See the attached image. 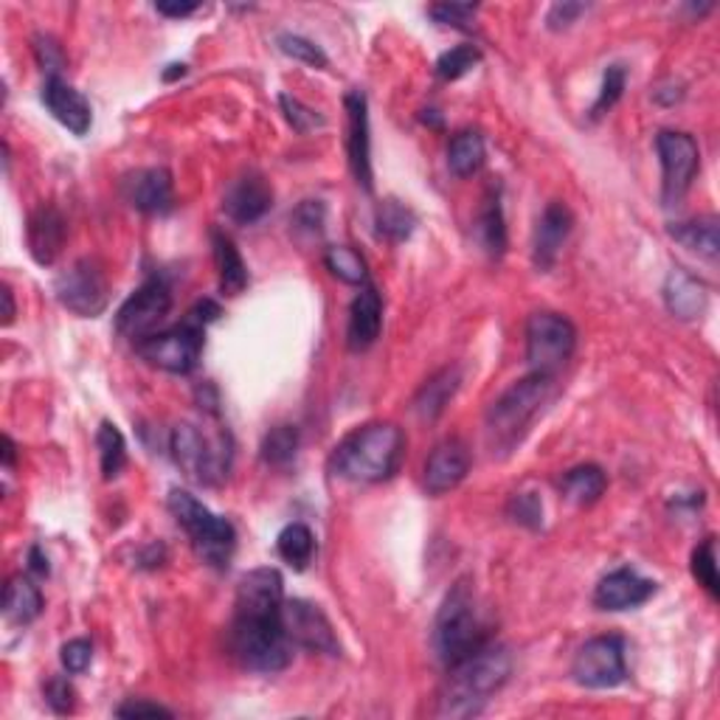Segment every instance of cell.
Here are the masks:
<instances>
[{
  "instance_id": "cell-1",
  "label": "cell",
  "mask_w": 720,
  "mask_h": 720,
  "mask_svg": "<svg viewBox=\"0 0 720 720\" xmlns=\"http://www.w3.org/2000/svg\"><path fill=\"white\" fill-rule=\"evenodd\" d=\"M285 605V580L276 569H254L237 585L234 620L228 631L231 653L245 670L254 673H279L290 664L293 642L282 622Z\"/></svg>"
},
{
  "instance_id": "cell-2",
  "label": "cell",
  "mask_w": 720,
  "mask_h": 720,
  "mask_svg": "<svg viewBox=\"0 0 720 720\" xmlns=\"http://www.w3.org/2000/svg\"><path fill=\"white\" fill-rule=\"evenodd\" d=\"M512 653L504 644H482L462 661L447 667V681L442 687L440 718H473L484 709V703L510 681Z\"/></svg>"
},
{
  "instance_id": "cell-3",
  "label": "cell",
  "mask_w": 720,
  "mask_h": 720,
  "mask_svg": "<svg viewBox=\"0 0 720 720\" xmlns=\"http://www.w3.org/2000/svg\"><path fill=\"white\" fill-rule=\"evenodd\" d=\"M405 456V436L394 423H369L352 431L335 445L329 467L335 476L357 484H377L400 471Z\"/></svg>"
},
{
  "instance_id": "cell-4",
  "label": "cell",
  "mask_w": 720,
  "mask_h": 720,
  "mask_svg": "<svg viewBox=\"0 0 720 720\" xmlns=\"http://www.w3.org/2000/svg\"><path fill=\"white\" fill-rule=\"evenodd\" d=\"M220 316V304H215L211 298H203V302H197L186 313V318L180 324L138 341L136 352L149 366H156V369L169 372V375H189L200 364L203 344H206V327Z\"/></svg>"
},
{
  "instance_id": "cell-5",
  "label": "cell",
  "mask_w": 720,
  "mask_h": 720,
  "mask_svg": "<svg viewBox=\"0 0 720 720\" xmlns=\"http://www.w3.org/2000/svg\"><path fill=\"white\" fill-rule=\"evenodd\" d=\"M554 377L532 372L524 381L512 383L487 411V442L493 453H510L526 436L543 405L552 397Z\"/></svg>"
},
{
  "instance_id": "cell-6",
  "label": "cell",
  "mask_w": 720,
  "mask_h": 720,
  "mask_svg": "<svg viewBox=\"0 0 720 720\" xmlns=\"http://www.w3.org/2000/svg\"><path fill=\"white\" fill-rule=\"evenodd\" d=\"M490 642L487 625L476 605V591L467 580H458L442 602L434 622V653L445 667L456 664L473 650Z\"/></svg>"
},
{
  "instance_id": "cell-7",
  "label": "cell",
  "mask_w": 720,
  "mask_h": 720,
  "mask_svg": "<svg viewBox=\"0 0 720 720\" xmlns=\"http://www.w3.org/2000/svg\"><path fill=\"white\" fill-rule=\"evenodd\" d=\"M169 512L175 515L180 526L189 535L191 549H195L197 558L206 565L223 572L228 569L234 558V549H237V532H234L231 521L220 519L206 504L195 499L186 490H172L169 493Z\"/></svg>"
},
{
  "instance_id": "cell-8",
  "label": "cell",
  "mask_w": 720,
  "mask_h": 720,
  "mask_svg": "<svg viewBox=\"0 0 720 720\" xmlns=\"http://www.w3.org/2000/svg\"><path fill=\"white\" fill-rule=\"evenodd\" d=\"M169 451H172L175 465L184 471L186 479L197 484H215L226 482L228 471H231V436L228 431H206L197 428L195 423L175 425L172 436H169Z\"/></svg>"
},
{
  "instance_id": "cell-9",
  "label": "cell",
  "mask_w": 720,
  "mask_h": 720,
  "mask_svg": "<svg viewBox=\"0 0 720 720\" xmlns=\"http://www.w3.org/2000/svg\"><path fill=\"white\" fill-rule=\"evenodd\" d=\"M578 349V329L560 313H532L526 322V361L535 375L554 377Z\"/></svg>"
},
{
  "instance_id": "cell-10",
  "label": "cell",
  "mask_w": 720,
  "mask_h": 720,
  "mask_svg": "<svg viewBox=\"0 0 720 720\" xmlns=\"http://www.w3.org/2000/svg\"><path fill=\"white\" fill-rule=\"evenodd\" d=\"M655 152L661 161V197L667 206L684 200L701 169V149L698 141L687 132L661 130L655 136Z\"/></svg>"
},
{
  "instance_id": "cell-11",
  "label": "cell",
  "mask_w": 720,
  "mask_h": 720,
  "mask_svg": "<svg viewBox=\"0 0 720 720\" xmlns=\"http://www.w3.org/2000/svg\"><path fill=\"white\" fill-rule=\"evenodd\" d=\"M55 293L66 310L79 318H96L108 310L110 285L96 259H77L55 282Z\"/></svg>"
},
{
  "instance_id": "cell-12",
  "label": "cell",
  "mask_w": 720,
  "mask_h": 720,
  "mask_svg": "<svg viewBox=\"0 0 720 720\" xmlns=\"http://www.w3.org/2000/svg\"><path fill=\"white\" fill-rule=\"evenodd\" d=\"M169 310H172V290H169V285L161 276H152L119 307V313H116V333L121 338H130L138 344V341L158 333V327L169 316Z\"/></svg>"
},
{
  "instance_id": "cell-13",
  "label": "cell",
  "mask_w": 720,
  "mask_h": 720,
  "mask_svg": "<svg viewBox=\"0 0 720 720\" xmlns=\"http://www.w3.org/2000/svg\"><path fill=\"white\" fill-rule=\"evenodd\" d=\"M572 679L585 690H611L628 679L625 642L620 637H594L578 650Z\"/></svg>"
},
{
  "instance_id": "cell-14",
  "label": "cell",
  "mask_w": 720,
  "mask_h": 720,
  "mask_svg": "<svg viewBox=\"0 0 720 720\" xmlns=\"http://www.w3.org/2000/svg\"><path fill=\"white\" fill-rule=\"evenodd\" d=\"M282 622H285L287 639L310 653L341 655V642L327 613L307 600H285L282 605Z\"/></svg>"
},
{
  "instance_id": "cell-15",
  "label": "cell",
  "mask_w": 720,
  "mask_h": 720,
  "mask_svg": "<svg viewBox=\"0 0 720 720\" xmlns=\"http://www.w3.org/2000/svg\"><path fill=\"white\" fill-rule=\"evenodd\" d=\"M346 108V149H349V167L355 175L357 186H364L366 191L375 189L372 180V141H369V105L361 90H349L344 99Z\"/></svg>"
},
{
  "instance_id": "cell-16",
  "label": "cell",
  "mask_w": 720,
  "mask_h": 720,
  "mask_svg": "<svg viewBox=\"0 0 720 720\" xmlns=\"http://www.w3.org/2000/svg\"><path fill=\"white\" fill-rule=\"evenodd\" d=\"M121 195L141 215H164L172 209L175 184L169 169L147 167L121 178Z\"/></svg>"
},
{
  "instance_id": "cell-17",
  "label": "cell",
  "mask_w": 720,
  "mask_h": 720,
  "mask_svg": "<svg viewBox=\"0 0 720 720\" xmlns=\"http://www.w3.org/2000/svg\"><path fill=\"white\" fill-rule=\"evenodd\" d=\"M274 206V186L259 172H245L228 184L223 195V211L239 226L263 220Z\"/></svg>"
},
{
  "instance_id": "cell-18",
  "label": "cell",
  "mask_w": 720,
  "mask_h": 720,
  "mask_svg": "<svg viewBox=\"0 0 720 720\" xmlns=\"http://www.w3.org/2000/svg\"><path fill=\"white\" fill-rule=\"evenodd\" d=\"M471 473V451L462 440H445L431 451L425 462L423 484L431 495H445L456 490Z\"/></svg>"
},
{
  "instance_id": "cell-19",
  "label": "cell",
  "mask_w": 720,
  "mask_h": 720,
  "mask_svg": "<svg viewBox=\"0 0 720 720\" xmlns=\"http://www.w3.org/2000/svg\"><path fill=\"white\" fill-rule=\"evenodd\" d=\"M574 228V217L569 211V206L560 200L549 203L546 209H543L541 220H537L535 228V243H532V263L541 274L554 268L558 263L560 250H563L565 239L572 234Z\"/></svg>"
},
{
  "instance_id": "cell-20",
  "label": "cell",
  "mask_w": 720,
  "mask_h": 720,
  "mask_svg": "<svg viewBox=\"0 0 720 720\" xmlns=\"http://www.w3.org/2000/svg\"><path fill=\"white\" fill-rule=\"evenodd\" d=\"M655 594L653 580L639 578L631 569H617L600 580L594 591V605L602 611H631L644 605Z\"/></svg>"
},
{
  "instance_id": "cell-21",
  "label": "cell",
  "mask_w": 720,
  "mask_h": 720,
  "mask_svg": "<svg viewBox=\"0 0 720 720\" xmlns=\"http://www.w3.org/2000/svg\"><path fill=\"white\" fill-rule=\"evenodd\" d=\"M68 226L66 217L60 215V209L55 206H40L31 211L29 226H26V243H29V254L34 256L37 265H55L57 256L62 254L66 245Z\"/></svg>"
},
{
  "instance_id": "cell-22",
  "label": "cell",
  "mask_w": 720,
  "mask_h": 720,
  "mask_svg": "<svg viewBox=\"0 0 720 720\" xmlns=\"http://www.w3.org/2000/svg\"><path fill=\"white\" fill-rule=\"evenodd\" d=\"M42 105H46L48 114L55 116L62 127H68L73 136H85V132L90 130V125H93L90 101L85 99L77 88L62 82L60 77L46 79V88H42Z\"/></svg>"
},
{
  "instance_id": "cell-23",
  "label": "cell",
  "mask_w": 720,
  "mask_h": 720,
  "mask_svg": "<svg viewBox=\"0 0 720 720\" xmlns=\"http://www.w3.org/2000/svg\"><path fill=\"white\" fill-rule=\"evenodd\" d=\"M383 329V298L377 287L364 285L349 307V324H346V344L352 352H366Z\"/></svg>"
},
{
  "instance_id": "cell-24",
  "label": "cell",
  "mask_w": 720,
  "mask_h": 720,
  "mask_svg": "<svg viewBox=\"0 0 720 720\" xmlns=\"http://www.w3.org/2000/svg\"><path fill=\"white\" fill-rule=\"evenodd\" d=\"M709 293L703 287L701 279H696L687 270H673L664 282V304L667 310L673 313L675 318H684V322H696L707 313Z\"/></svg>"
},
{
  "instance_id": "cell-25",
  "label": "cell",
  "mask_w": 720,
  "mask_h": 720,
  "mask_svg": "<svg viewBox=\"0 0 720 720\" xmlns=\"http://www.w3.org/2000/svg\"><path fill=\"white\" fill-rule=\"evenodd\" d=\"M211 248H215L217 274H220V290L226 296H239L248 287V268H245L237 245L228 234L211 231Z\"/></svg>"
},
{
  "instance_id": "cell-26",
  "label": "cell",
  "mask_w": 720,
  "mask_h": 720,
  "mask_svg": "<svg viewBox=\"0 0 720 720\" xmlns=\"http://www.w3.org/2000/svg\"><path fill=\"white\" fill-rule=\"evenodd\" d=\"M458 383H462V375H458L456 366H447V369L436 372L431 381H425V386L420 388L417 397H414V411H417L423 420H428V423L436 420L453 400Z\"/></svg>"
},
{
  "instance_id": "cell-27",
  "label": "cell",
  "mask_w": 720,
  "mask_h": 720,
  "mask_svg": "<svg viewBox=\"0 0 720 720\" xmlns=\"http://www.w3.org/2000/svg\"><path fill=\"white\" fill-rule=\"evenodd\" d=\"M42 594L29 578H12L3 591V617L14 625H29L42 613Z\"/></svg>"
},
{
  "instance_id": "cell-28",
  "label": "cell",
  "mask_w": 720,
  "mask_h": 720,
  "mask_svg": "<svg viewBox=\"0 0 720 720\" xmlns=\"http://www.w3.org/2000/svg\"><path fill=\"white\" fill-rule=\"evenodd\" d=\"M487 149L479 130H462L447 144V167L456 178H473L484 167Z\"/></svg>"
},
{
  "instance_id": "cell-29",
  "label": "cell",
  "mask_w": 720,
  "mask_h": 720,
  "mask_svg": "<svg viewBox=\"0 0 720 720\" xmlns=\"http://www.w3.org/2000/svg\"><path fill=\"white\" fill-rule=\"evenodd\" d=\"M476 237H479V245H482L493 259L504 256L506 223H504V206H501L499 191H490V195L484 197L482 209H479V220H476Z\"/></svg>"
},
{
  "instance_id": "cell-30",
  "label": "cell",
  "mask_w": 720,
  "mask_h": 720,
  "mask_svg": "<svg viewBox=\"0 0 720 720\" xmlns=\"http://www.w3.org/2000/svg\"><path fill=\"white\" fill-rule=\"evenodd\" d=\"M670 237L679 245H684L687 250H692V254L709 259V263L718 259V217H698V220L690 223H675V226L670 228Z\"/></svg>"
},
{
  "instance_id": "cell-31",
  "label": "cell",
  "mask_w": 720,
  "mask_h": 720,
  "mask_svg": "<svg viewBox=\"0 0 720 720\" xmlns=\"http://www.w3.org/2000/svg\"><path fill=\"white\" fill-rule=\"evenodd\" d=\"M605 487H608V476L605 471L596 465L572 467V471L560 479V493L572 501V504H580V506L596 504V501L602 499V493H605Z\"/></svg>"
},
{
  "instance_id": "cell-32",
  "label": "cell",
  "mask_w": 720,
  "mask_h": 720,
  "mask_svg": "<svg viewBox=\"0 0 720 720\" xmlns=\"http://www.w3.org/2000/svg\"><path fill=\"white\" fill-rule=\"evenodd\" d=\"M96 447H99V462H101V476L114 482V479L121 476V471L127 467V442L125 434L116 428L114 423L99 425V434H96Z\"/></svg>"
},
{
  "instance_id": "cell-33",
  "label": "cell",
  "mask_w": 720,
  "mask_h": 720,
  "mask_svg": "<svg viewBox=\"0 0 720 720\" xmlns=\"http://www.w3.org/2000/svg\"><path fill=\"white\" fill-rule=\"evenodd\" d=\"M324 265H327V270L335 279L346 282V285H369L366 259L355 248H349V245H329L324 250Z\"/></svg>"
},
{
  "instance_id": "cell-34",
  "label": "cell",
  "mask_w": 720,
  "mask_h": 720,
  "mask_svg": "<svg viewBox=\"0 0 720 720\" xmlns=\"http://www.w3.org/2000/svg\"><path fill=\"white\" fill-rule=\"evenodd\" d=\"M276 549H279L282 560L290 563L293 569H307L313 563V554H316V535L310 532V526L304 524H290L279 532L276 537Z\"/></svg>"
},
{
  "instance_id": "cell-35",
  "label": "cell",
  "mask_w": 720,
  "mask_h": 720,
  "mask_svg": "<svg viewBox=\"0 0 720 720\" xmlns=\"http://www.w3.org/2000/svg\"><path fill=\"white\" fill-rule=\"evenodd\" d=\"M375 223L381 237L392 239V243H403V239H408L411 234H414V228H417V217H414V211L400 200H383L381 206H377Z\"/></svg>"
},
{
  "instance_id": "cell-36",
  "label": "cell",
  "mask_w": 720,
  "mask_h": 720,
  "mask_svg": "<svg viewBox=\"0 0 720 720\" xmlns=\"http://www.w3.org/2000/svg\"><path fill=\"white\" fill-rule=\"evenodd\" d=\"M298 428L296 425H276L263 440V462L274 467H287L296 458Z\"/></svg>"
},
{
  "instance_id": "cell-37",
  "label": "cell",
  "mask_w": 720,
  "mask_h": 720,
  "mask_svg": "<svg viewBox=\"0 0 720 720\" xmlns=\"http://www.w3.org/2000/svg\"><path fill=\"white\" fill-rule=\"evenodd\" d=\"M479 62H482V51L476 46H456L436 60V77L445 79V82H456L465 73H471Z\"/></svg>"
},
{
  "instance_id": "cell-38",
  "label": "cell",
  "mask_w": 720,
  "mask_h": 720,
  "mask_svg": "<svg viewBox=\"0 0 720 720\" xmlns=\"http://www.w3.org/2000/svg\"><path fill=\"white\" fill-rule=\"evenodd\" d=\"M692 578L698 580L709 596L720 594V578H718V552H714V537H707L701 546L692 552Z\"/></svg>"
},
{
  "instance_id": "cell-39",
  "label": "cell",
  "mask_w": 720,
  "mask_h": 720,
  "mask_svg": "<svg viewBox=\"0 0 720 720\" xmlns=\"http://www.w3.org/2000/svg\"><path fill=\"white\" fill-rule=\"evenodd\" d=\"M276 46H279L282 55H287L290 60L296 62H304V66L310 68H327L329 60L327 55L322 51V46H316L313 40H307V37L302 34H290V31H285V34L276 37Z\"/></svg>"
},
{
  "instance_id": "cell-40",
  "label": "cell",
  "mask_w": 720,
  "mask_h": 720,
  "mask_svg": "<svg viewBox=\"0 0 720 720\" xmlns=\"http://www.w3.org/2000/svg\"><path fill=\"white\" fill-rule=\"evenodd\" d=\"M625 82H628V71L622 66H611L605 71V77H602V88H600V96H596L594 108H591V119H602V116L608 114V110L617 105V101L622 99V93H625Z\"/></svg>"
},
{
  "instance_id": "cell-41",
  "label": "cell",
  "mask_w": 720,
  "mask_h": 720,
  "mask_svg": "<svg viewBox=\"0 0 720 720\" xmlns=\"http://www.w3.org/2000/svg\"><path fill=\"white\" fill-rule=\"evenodd\" d=\"M279 105H282V114H285L287 125H290L298 136H310V132L322 130L324 127V116H318L316 110H310L307 105H302L298 99H293V96L282 93Z\"/></svg>"
},
{
  "instance_id": "cell-42",
  "label": "cell",
  "mask_w": 720,
  "mask_h": 720,
  "mask_svg": "<svg viewBox=\"0 0 720 720\" xmlns=\"http://www.w3.org/2000/svg\"><path fill=\"white\" fill-rule=\"evenodd\" d=\"M479 7L473 3H436V7L428 9L431 18L440 26H451V29L458 31H471L473 20H476Z\"/></svg>"
},
{
  "instance_id": "cell-43",
  "label": "cell",
  "mask_w": 720,
  "mask_h": 720,
  "mask_svg": "<svg viewBox=\"0 0 720 720\" xmlns=\"http://www.w3.org/2000/svg\"><path fill=\"white\" fill-rule=\"evenodd\" d=\"M324 220H327V206L322 200L298 203L296 211L290 215V226L302 234H310V237H318L324 231Z\"/></svg>"
},
{
  "instance_id": "cell-44",
  "label": "cell",
  "mask_w": 720,
  "mask_h": 720,
  "mask_svg": "<svg viewBox=\"0 0 720 720\" xmlns=\"http://www.w3.org/2000/svg\"><path fill=\"white\" fill-rule=\"evenodd\" d=\"M510 515L512 521L537 530L543 524V504L535 493H515L510 501Z\"/></svg>"
},
{
  "instance_id": "cell-45",
  "label": "cell",
  "mask_w": 720,
  "mask_h": 720,
  "mask_svg": "<svg viewBox=\"0 0 720 720\" xmlns=\"http://www.w3.org/2000/svg\"><path fill=\"white\" fill-rule=\"evenodd\" d=\"M60 659L62 667H66V673L82 675L90 667V661H93V644H90L88 639H71V642L62 644Z\"/></svg>"
},
{
  "instance_id": "cell-46",
  "label": "cell",
  "mask_w": 720,
  "mask_h": 720,
  "mask_svg": "<svg viewBox=\"0 0 720 720\" xmlns=\"http://www.w3.org/2000/svg\"><path fill=\"white\" fill-rule=\"evenodd\" d=\"M46 701L57 714H68L73 712V707H77V690H73L68 679L55 675V679H48L46 684Z\"/></svg>"
},
{
  "instance_id": "cell-47",
  "label": "cell",
  "mask_w": 720,
  "mask_h": 720,
  "mask_svg": "<svg viewBox=\"0 0 720 720\" xmlns=\"http://www.w3.org/2000/svg\"><path fill=\"white\" fill-rule=\"evenodd\" d=\"M34 55H37V62H40L42 71L48 73V79L60 77L62 66H66V55H62V48L57 46V40L40 34L34 40Z\"/></svg>"
},
{
  "instance_id": "cell-48",
  "label": "cell",
  "mask_w": 720,
  "mask_h": 720,
  "mask_svg": "<svg viewBox=\"0 0 720 720\" xmlns=\"http://www.w3.org/2000/svg\"><path fill=\"white\" fill-rule=\"evenodd\" d=\"M116 714L119 718H172V709L156 701H144V698H130L116 709Z\"/></svg>"
},
{
  "instance_id": "cell-49",
  "label": "cell",
  "mask_w": 720,
  "mask_h": 720,
  "mask_svg": "<svg viewBox=\"0 0 720 720\" xmlns=\"http://www.w3.org/2000/svg\"><path fill=\"white\" fill-rule=\"evenodd\" d=\"M585 12H589V7H585V3H554V7L549 9L546 23L552 31L569 29V26H572L574 20Z\"/></svg>"
},
{
  "instance_id": "cell-50",
  "label": "cell",
  "mask_w": 720,
  "mask_h": 720,
  "mask_svg": "<svg viewBox=\"0 0 720 720\" xmlns=\"http://www.w3.org/2000/svg\"><path fill=\"white\" fill-rule=\"evenodd\" d=\"M156 9L161 14H167V18H189V14L200 12V3H156Z\"/></svg>"
},
{
  "instance_id": "cell-51",
  "label": "cell",
  "mask_w": 720,
  "mask_h": 720,
  "mask_svg": "<svg viewBox=\"0 0 720 720\" xmlns=\"http://www.w3.org/2000/svg\"><path fill=\"white\" fill-rule=\"evenodd\" d=\"M29 569L34 574H40V578H46V574H48V558H46V554H42L40 546H31V552H29Z\"/></svg>"
},
{
  "instance_id": "cell-52",
  "label": "cell",
  "mask_w": 720,
  "mask_h": 720,
  "mask_svg": "<svg viewBox=\"0 0 720 720\" xmlns=\"http://www.w3.org/2000/svg\"><path fill=\"white\" fill-rule=\"evenodd\" d=\"M0 296H3V327H9V324L14 322V296H12V287H9V285L0 287Z\"/></svg>"
},
{
  "instance_id": "cell-53",
  "label": "cell",
  "mask_w": 720,
  "mask_h": 720,
  "mask_svg": "<svg viewBox=\"0 0 720 720\" xmlns=\"http://www.w3.org/2000/svg\"><path fill=\"white\" fill-rule=\"evenodd\" d=\"M14 451H18V447H14L12 436H3V465L7 467L14 465Z\"/></svg>"
},
{
  "instance_id": "cell-54",
  "label": "cell",
  "mask_w": 720,
  "mask_h": 720,
  "mask_svg": "<svg viewBox=\"0 0 720 720\" xmlns=\"http://www.w3.org/2000/svg\"><path fill=\"white\" fill-rule=\"evenodd\" d=\"M169 68H172V71H164V79H167V82H175L178 77H186V66H169Z\"/></svg>"
}]
</instances>
